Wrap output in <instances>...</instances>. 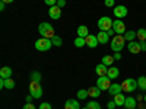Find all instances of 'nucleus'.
<instances>
[{
  "instance_id": "nucleus-1",
  "label": "nucleus",
  "mask_w": 146,
  "mask_h": 109,
  "mask_svg": "<svg viewBox=\"0 0 146 109\" xmlns=\"http://www.w3.org/2000/svg\"><path fill=\"white\" fill-rule=\"evenodd\" d=\"M38 32H40V35L42 36V38H48V39H51L53 36H56L54 28L50 25V23H47V22L40 23V26H38Z\"/></svg>"
},
{
  "instance_id": "nucleus-2",
  "label": "nucleus",
  "mask_w": 146,
  "mask_h": 109,
  "mask_svg": "<svg viewBox=\"0 0 146 109\" xmlns=\"http://www.w3.org/2000/svg\"><path fill=\"white\" fill-rule=\"evenodd\" d=\"M124 44H126L124 35H115V36H113L110 47H111V50H113L114 53H120V51L124 48Z\"/></svg>"
},
{
  "instance_id": "nucleus-3",
  "label": "nucleus",
  "mask_w": 146,
  "mask_h": 109,
  "mask_svg": "<svg viewBox=\"0 0 146 109\" xmlns=\"http://www.w3.org/2000/svg\"><path fill=\"white\" fill-rule=\"evenodd\" d=\"M42 93H44V90H42V87H41L40 81L31 80V84H29V95L34 96V99H40L41 96H42Z\"/></svg>"
},
{
  "instance_id": "nucleus-4",
  "label": "nucleus",
  "mask_w": 146,
  "mask_h": 109,
  "mask_svg": "<svg viewBox=\"0 0 146 109\" xmlns=\"http://www.w3.org/2000/svg\"><path fill=\"white\" fill-rule=\"evenodd\" d=\"M51 47H53V42H51V39H48V38H42V36H41L40 39L35 41V48L38 51H42V53L48 51Z\"/></svg>"
},
{
  "instance_id": "nucleus-5",
  "label": "nucleus",
  "mask_w": 146,
  "mask_h": 109,
  "mask_svg": "<svg viewBox=\"0 0 146 109\" xmlns=\"http://www.w3.org/2000/svg\"><path fill=\"white\" fill-rule=\"evenodd\" d=\"M113 23H114V20L110 18V16H102V18H100V20H98V23H96V25H98V29L100 31H110L113 28Z\"/></svg>"
},
{
  "instance_id": "nucleus-6",
  "label": "nucleus",
  "mask_w": 146,
  "mask_h": 109,
  "mask_svg": "<svg viewBox=\"0 0 146 109\" xmlns=\"http://www.w3.org/2000/svg\"><path fill=\"white\" fill-rule=\"evenodd\" d=\"M121 87L126 92H135L137 89V80L135 79H126L123 83H121Z\"/></svg>"
},
{
  "instance_id": "nucleus-7",
  "label": "nucleus",
  "mask_w": 146,
  "mask_h": 109,
  "mask_svg": "<svg viewBox=\"0 0 146 109\" xmlns=\"http://www.w3.org/2000/svg\"><path fill=\"white\" fill-rule=\"evenodd\" d=\"M111 84H113L111 79H110L108 76H102V77H100L98 80H96V86H98L101 90H108Z\"/></svg>"
},
{
  "instance_id": "nucleus-8",
  "label": "nucleus",
  "mask_w": 146,
  "mask_h": 109,
  "mask_svg": "<svg viewBox=\"0 0 146 109\" xmlns=\"http://www.w3.org/2000/svg\"><path fill=\"white\" fill-rule=\"evenodd\" d=\"M127 13H129V10H127L126 6H123V5L114 6V16H115L117 19H123V18H126Z\"/></svg>"
},
{
  "instance_id": "nucleus-9",
  "label": "nucleus",
  "mask_w": 146,
  "mask_h": 109,
  "mask_svg": "<svg viewBox=\"0 0 146 109\" xmlns=\"http://www.w3.org/2000/svg\"><path fill=\"white\" fill-rule=\"evenodd\" d=\"M113 29L115 31L117 35H123V33H126V25H124V22H123V20H120V19L114 20V23H113Z\"/></svg>"
},
{
  "instance_id": "nucleus-10",
  "label": "nucleus",
  "mask_w": 146,
  "mask_h": 109,
  "mask_svg": "<svg viewBox=\"0 0 146 109\" xmlns=\"http://www.w3.org/2000/svg\"><path fill=\"white\" fill-rule=\"evenodd\" d=\"M48 16H50L51 19H54V20L60 19V16H62V7H58L57 5L51 6L50 9H48Z\"/></svg>"
},
{
  "instance_id": "nucleus-11",
  "label": "nucleus",
  "mask_w": 146,
  "mask_h": 109,
  "mask_svg": "<svg viewBox=\"0 0 146 109\" xmlns=\"http://www.w3.org/2000/svg\"><path fill=\"white\" fill-rule=\"evenodd\" d=\"M127 48H129V51H130L131 54H139V53H142L140 42H137V41H130V42L127 44Z\"/></svg>"
},
{
  "instance_id": "nucleus-12",
  "label": "nucleus",
  "mask_w": 146,
  "mask_h": 109,
  "mask_svg": "<svg viewBox=\"0 0 146 109\" xmlns=\"http://www.w3.org/2000/svg\"><path fill=\"white\" fill-rule=\"evenodd\" d=\"M85 41H86V45L89 47V48H96L98 47V38H96V35H88L86 38H85Z\"/></svg>"
},
{
  "instance_id": "nucleus-13",
  "label": "nucleus",
  "mask_w": 146,
  "mask_h": 109,
  "mask_svg": "<svg viewBox=\"0 0 146 109\" xmlns=\"http://www.w3.org/2000/svg\"><path fill=\"white\" fill-rule=\"evenodd\" d=\"M121 92H123V87H121V84H118V83H113L111 86H110V89H108V93L111 96H115V95H118Z\"/></svg>"
},
{
  "instance_id": "nucleus-14",
  "label": "nucleus",
  "mask_w": 146,
  "mask_h": 109,
  "mask_svg": "<svg viewBox=\"0 0 146 109\" xmlns=\"http://www.w3.org/2000/svg\"><path fill=\"white\" fill-rule=\"evenodd\" d=\"M64 109H80L79 100H76V99H67L66 103H64Z\"/></svg>"
},
{
  "instance_id": "nucleus-15",
  "label": "nucleus",
  "mask_w": 146,
  "mask_h": 109,
  "mask_svg": "<svg viewBox=\"0 0 146 109\" xmlns=\"http://www.w3.org/2000/svg\"><path fill=\"white\" fill-rule=\"evenodd\" d=\"M95 71H96V74H98V77H102V76H107V73H108V67L105 64H98L95 67Z\"/></svg>"
},
{
  "instance_id": "nucleus-16",
  "label": "nucleus",
  "mask_w": 146,
  "mask_h": 109,
  "mask_svg": "<svg viewBox=\"0 0 146 109\" xmlns=\"http://www.w3.org/2000/svg\"><path fill=\"white\" fill-rule=\"evenodd\" d=\"M96 38H98V42L100 44H107L110 41V35L105 31H100L98 35H96Z\"/></svg>"
},
{
  "instance_id": "nucleus-17",
  "label": "nucleus",
  "mask_w": 146,
  "mask_h": 109,
  "mask_svg": "<svg viewBox=\"0 0 146 109\" xmlns=\"http://www.w3.org/2000/svg\"><path fill=\"white\" fill-rule=\"evenodd\" d=\"M124 106H126L127 109H136V108H137V102H136V99H135V98L129 96V98H126Z\"/></svg>"
},
{
  "instance_id": "nucleus-18",
  "label": "nucleus",
  "mask_w": 146,
  "mask_h": 109,
  "mask_svg": "<svg viewBox=\"0 0 146 109\" xmlns=\"http://www.w3.org/2000/svg\"><path fill=\"white\" fill-rule=\"evenodd\" d=\"M10 77H12V68L10 67L0 68V79H10Z\"/></svg>"
},
{
  "instance_id": "nucleus-19",
  "label": "nucleus",
  "mask_w": 146,
  "mask_h": 109,
  "mask_svg": "<svg viewBox=\"0 0 146 109\" xmlns=\"http://www.w3.org/2000/svg\"><path fill=\"white\" fill-rule=\"evenodd\" d=\"M88 95L91 96V98H100L101 96V89L98 86H92L88 89Z\"/></svg>"
},
{
  "instance_id": "nucleus-20",
  "label": "nucleus",
  "mask_w": 146,
  "mask_h": 109,
  "mask_svg": "<svg viewBox=\"0 0 146 109\" xmlns=\"http://www.w3.org/2000/svg\"><path fill=\"white\" fill-rule=\"evenodd\" d=\"M107 76L110 77V79H117L118 76H120V70L117 68V67H108V73H107Z\"/></svg>"
},
{
  "instance_id": "nucleus-21",
  "label": "nucleus",
  "mask_w": 146,
  "mask_h": 109,
  "mask_svg": "<svg viewBox=\"0 0 146 109\" xmlns=\"http://www.w3.org/2000/svg\"><path fill=\"white\" fill-rule=\"evenodd\" d=\"M88 35H89V29H88V26H85V25L78 26V36H80V38H86Z\"/></svg>"
},
{
  "instance_id": "nucleus-22",
  "label": "nucleus",
  "mask_w": 146,
  "mask_h": 109,
  "mask_svg": "<svg viewBox=\"0 0 146 109\" xmlns=\"http://www.w3.org/2000/svg\"><path fill=\"white\" fill-rule=\"evenodd\" d=\"M114 102L117 106H124V102H126V96L123 93H118L114 96Z\"/></svg>"
},
{
  "instance_id": "nucleus-23",
  "label": "nucleus",
  "mask_w": 146,
  "mask_h": 109,
  "mask_svg": "<svg viewBox=\"0 0 146 109\" xmlns=\"http://www.w3.org/2000/svg\"><path fill=\"white\" fill-rule=\"evenodd\" d=\"M135 38H137V33H136V31H126V33H124V39L126 41H135Z\"/></svg>"
},
{
  "instance_id": "nucleus-24",
  "label": "nucleus",
  "mask_w": 146,
  "mask_h": 109,
  "mask_svg": "<svg viewBox=\"0 0 146 109\" xmlns=\"http://www.w3.org/2000/svg\"><path fill=\"white\" fill-rule=\"evenodd\" d=\"M102 64H105L107 67H111L114 64V57L113 55H104L102 57Z\"/></svg>"
},
{
  "instance_id": "nucleus-25",
  "label": "nucleus",
  "mask_w": 146,
  "mask_h": 109,
  "mask_svg": "<svg viewBox=\"0 0 146 109\" xmlns=\"http://www.w3.org/2000/svg\"><path fill=\"white\" fill-rule=\"evenodd\" d=\"M137 39H139V42H145L146 41V29L145 28H142V29H137Z\"/></svg>"
},
{
  "instance_id": "nucleus-26",
  "label": "nucleus",
  "mask_w": 146,
  "mask_h": 109,
  "mask_svg": "<svg viewBox=\"0 0 146 109\" xmlns=\"http://www.w3.org/2000/svg\"><path fill=\"white\" fill-rule=\"evenodd\" d=\"M137 87L140 90H146V76H140L137 79Z\"/></svg>"
},
{
  "instance_id": "nucleus-27",
  "label": "nucleus",
  "mask_w": 146,
  "mask_h": 109,
  "mask_svg": "<svg viewBox=\"0 0 146 109\" xmlns=\"http://www.w3.org/2000/svg\"><path fill=\"white\" fill-rule=\"evenodd\" d=\"M88 90H85V89H80V90H78V99H80V100H85L88 98Z\"/></svg>"
},
{
  "instance_id": "nucleus-28",
  "label": "nucleus",
  "mask_w": 146,
  "mask_h": 109,
  "mask_svg": "<svg viewBox=\"0 0 146 109\" xmlns=\"http://www.w3.org/2000/svg\"><path fill=\"white\" fill-rule=\"evenodd\" d=\"M85 45H86V41H85V38H80V36H78V38L75 39V47L82 48V47H85Z\"/></svg>"
},
{
  "instance_id": "nucleus-29",
  "label": "nucleus",
  "mask_w": 146,
  "mask_h": 109,
  "mask_svg": "<svg viewBox=\"0 0 146 109\" xmlns=\"http://www.w3.org/2000/svg\"><path fill=\"white\" fill-rule=\"evenodd\" d=\"M5 87L6 89H13L15 87V80L13 79H5Z\"/></svg>"
},
{
  "instance_id": "nucleus-30",
  "label": "nucleus",
  "mask_w": 146,
  "mask_h": 109,
  "mask_svg": "<svg viewBox=\"0 0 146 109\" xmlns=\"http://www.w3.org/2000/svg\"><path fill=\"white\" fill-rule=\"evenodd\" d=\"M51 42H53V45H56V47H62V44H63V41H62V38H60L58 35H56V36H53L51 38Z\"/></svg>"
},
{
  "instance_id": "nucleus-31",
  "label": "nucleus",
  "mask_w": 146,
  "mask_h": 109,
  "mask_svg": "<svg viewBox=\"0 0 146 109\" xmlns=\"http://www.w3.org/2000/svg\"><path fill=\"white\" fill-rule=\"evenodd\" d=\"M31 79H32L34 81H41V79H42V77H41V73H40V71H32V73H31Z\"/></svg>"
},
{
  "instance_id": "nucleus-32",
  "label": "nucleus",
  "mask_w": 146,
  "mask_h": 109,
  "mask_svg": "<svg viewBox=\"0 0 146 109\" xmlns=\"http://www.w3.org/2000/svg\"><path fill=\"white\" fill-rule=\"evenodd\" d=\"M86 108L88 109H101V105L98 102H88L86 103Z\"/></svg>"
},
{
  "instance_id": "nucleus-33",
  "label": "nucleus",
  "mask_w": 146,
  "mask_h": 109,
  "mask_svg": "<svg viewBox=\"0 0 146 109\" xmlns=\"http://www.w3.org/2000/svg\"><path fill=\"white\" fill-rule=\"evenodd\" d=\"M38 109H51V105L48 103V102H42L41 105H40V108Z\"/></svg>"
},
{
  "instance_id": "nucleus-34",
  "label": "nucleus",
  "mask_w": 146,
  "mask_h": 109,
  "mask_svg": "<svg viewBox=\"0 0 146 109\" xmlns=\"http://www.w3.org/2000/svg\"><path fill=\"white\" fill-rule=\"evenodd\" d=\"M44 3L51 7V6H56L57 5V0H44Z\"/></svg>"
},
{
  "instance_id": "nucleus-35",
  "label": "nucleus",
  "mask_w": 146,
  "mask_h": 109,
  "mask_svg": "<svg viewBox=\"0 0 146 109\" xmlns=\"http://www.w3.org/2000/svg\"><path fill=\"white\" fill-rule=\"evenodd\" d=\"M114 2H115V0H105V6L107 7H114Z\"/></svg>"
},
{
  "instance_id": "nucleus-36",
  "label": "nucleus",
  "mask_w": 146,
  "mask_h": 109,
  "mask_svg": "<svg viewBox=\"0 0 146 109\" xmlns=\"http://www.w3.org/2000/svg\"><path fill=\"white\" fill-rule=\"evenodd\" d=\"M22 109H35V106H34V103H25Z\"/></svg>"
},
{
  "instance_id": "nucleus-37",
  "label": "nucleus",
  "mask_w": 146,
  "mask_h": 109,
  "mask_svg": "<svg viewBox=\"0 0 146 109\" xmlns=\"http://www.w3.org/2000/svg\"><path fill=\"white\" fill-rule=\"evenodd\" d=\"M57 6L58 7H64L66 6V0H57Z\"/></svg>"
},
{
  "instance_id": "nucleus-38",
  "label": "nucleus",
  "mask_w": 146,
  "mask_h": 109,
  "mask_svg": "<svg viewBox=\"0 0 146 109\" xmlns=\"http://www.w3.org/2000/svg\"><path fill=\"white\" fill-rule=\"evenodd\" d=\"M115 106H117V105H115V102H114V100H111V102H108V105H107V108H108V109H114Z\"/></svg>"
},
{
  "instance_id": "nucleus-39",
  "label": "nucleus",
  "mask_w": 146,
  "mask_h": 109,
  "mask_svg": "<svg viewBox=\"0 0 146 109\" xmlns=\"http://www.w3.org/2000/svg\"><path fill=\"white\" fill-rule=\"evenodd\" d=\"M107 33H108L110 36H115V35H117V33H115V31H114L113 28H111V29H110V31H107Z\"/></svg>"
},
{
  "instance_id": "nucleus-40",
  "label": "nucleus",
  "mask_w": 146,
  "mask_h": 109,
  "mask_svg": "<svg viewBox=\"0 0 146 109\" xmlns=\"http://www.w3.org/2000/svg\"><path fill=\"white\" fill-rule=\"evenodd\" d=\"M113 57H114V60H117V61H118V60H121V54L120 53H114Z\"/></svg>"
},
{
  "instance_id": "nucleus-41",
  "label": "nucleus",
  "mask_w": 146,
  "mask_h": 109,
  "mask_svg": "<svg viewBox=\"0 0 146 109\" xmlns=\"http://www.w3.org/2000/svg\"><path fill=\"white\" fill-rule=\"evenodd\" d=\"M140 48H142V51H146V41L145 42H140Z\"/></svg>"
},
{
  "instance_id": "nucleus-42",
  "label": "nucleus",
  "mask_w": 146,
  "mask_h": 109,
  "mask_svg": "<svg viewBox=\"0 0 146 109\" xmlns=\"http://www.w3.org/2000/svg\"><path fill=\"white\" fill-rule=\"evenodd\" d=\"M0 89H5V79H0Z\"/></svg>"
},
{
  "instance_id": "nucleus-43",
  "label": "nucleus",
  "mask_w": 146,
  "mask_h": 109,
  "mask_svg": "<svg viewBox=\"0 0 146 109\" xmlns=\"http://www.w3.org/2000/svg\"><path fill=\"white\" fill-rule=\"evenodd\" d=\"M5 7H6V3H3V2H0V10H5Z\"/></svg>"
},
{
  "instance_id": "nucleus-44",
  "label": "nucleus",
  "mask_w": 146,
  "mask_h": 109,
  "mask_svg": "<svg viewBox=\"0 0 146 109\" xmlns=\"http://www.w3.org/2000/svg\"><path fill=\"white\" fill-rule=\"evenodd\" d=\"M32 98H34V96H32V95H28V96H27V102H28V103H31V100H32Z\"/></svg>"
},
{
  "instance_id": "nucleus-45",
  "label": "nucleus",
  "mask_w": 146,
  "mask_h": 109,
  "mask_svg": "<svg viewBox=\"0 0 146 109\" xmlns=\"http://www.w3.org/2000/svg\"><path fill=\"white\" fill-rule=\"evenodd\" d=\"M0 2H3V3H12L13 0H0Z\"/></svg>"
},
{
  "instance_id": "nucleus-46",
  "label": "nucleus",
  "mask_w": 146,
  "mask_h": 109,
  "mask_svg": "<svg viewBox=\"0 0 146 109\" xmlns=\"http://www.w3.org/2000/svg\"><path fill=\"white\" fill-rule=\"evenodd\" d=\"M143 99H145V103H146V95H145V98H143Z\"/></svg>"
},
{
  "instance_id": "nucleus-47",
  "label": "nucleus",
  "mask_w": 146,
  "mask_h": 109,
  "mask_svg": "<svg viewBox=\"0 0 146 109\" xmlns=\"http://www.w3.org/2000/svg\"><path fill=\"white\" fill-rule=\"evenodd\" d=\"M80 109H88V108H86V106H85V108H80Z\"/></svg>"
},
{
  "instance_id": "nucleus-48",
  "label": "nucleus",
  "mask_w": 146,
  "mask_h": 109,
  "mask_svg": "<svg viewBox=\"0 0 146 109\" xmlns=\"http://www.w3.org/2000/svg\"><path fill=\"white\" fill-rule=\"evenodd\" d=\"M145 29H146V28H145Z\"/></svg>"
}]
</instances>
